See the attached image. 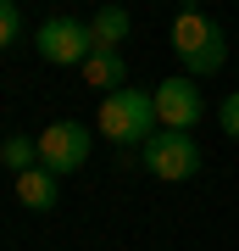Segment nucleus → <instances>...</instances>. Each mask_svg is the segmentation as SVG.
<instances>
[{
    "label": "nucleus",
    "mask_w": 239,
    "mask_h": 251,
    "mask_svg": "<svg viewBox=\"0 0 239 251\" xmlns=\"http://www.w3.org/2000/svg\"><path fill=\"white\" fill-rule=\"evenodd\" d=\"M84 78H89V90H123V78H128V67H123V56H117V50H95V56H89V62H84Z\"/></svg>",
    "instance_id": "9"
},
{
    "label": "nucleus",
    "mask_w": 239,
    "mask_h": 251,
    "mask_svg": "<svg viewBox=\"0 0 239 251\" xmlns=\"http://www.w3.org/2000/svg\"><path fill=\"white\" fill-rule=\"evenodd\" d=\"M151 128H156V95H145V90H117L100 100V134L117 140V145H139V140H151Z\"/></svg>",
    "instance_id": "2"
},
{
    "label": "nucleus",
    "mask_w": 239,
    "mask_h": 251,
    "mask_svg": "<svg viewBox=\"0 0 239 251\" xmlns=\"http://www.w3.org/2000/svg\"><path fill=\"white\" fill-rule=\"evenodd\" d=\"M173 50H178V62H184L189 78H212L228 62V34L206 11H178L173 17Z\"/></svg>",
    "instance_id": "1"
},
{
    "label": "nucleus",
    "mask_w": 239,
    "mask_h": 251,
    "mask_svg": "<svg viewBox=\"0 0 239 251\" xmlns=\"http://www.w3.org/2000/svg\"><path fill=\"white\" fill-rule=\"evenodd\" d=\"M0 162H6L11 173H34L39 168V145L34 140H6L0 145Z\"/></svg>",
    "instance_id": "10"
},
{
    "label": "nucleus",
    "mask_w": 239,
    "mask_h": 251,
    "mask_svg": "<svg viewBox=\"0 0 239 251\" xmlns=\"http://www.w3.org/2000/svg\"><path fill=\"white\" fill-rule=\"evenodd\" d=\"M34 50L50 67H84L95 56V39H89V23H78V17H50V23H39Z\"/></svg>",
    "instance_id": "4"
},
{
    "label": "nucleus",
    "mask_w": 239,
    "mask_h": 251,
    "mask_svg": "<svg viewBox=\"0 0 239 251\" xmlns=\"http://www.w3.org/2000/svg\"><path fill=\"white\" fill-rule=\"evenodd\" d=\"M128 28H133V17H128L123 6H100L95 23H89V39H95V50H117L128 39Z\"/></svg>",
    "instance_id": "8"
},
{
    "label": "nucleus",
    "mask_w": 239,
    "mask_h": 251,
    "mask_svg": "<svg viewBox=\"0 0 239 251\" xmlns=\"http://www.w3.org/2000/svg\"><path fill=\"white\" fill-rule=\"evenodd\" d=\"M200 90H195V78L189 73H173V78H161L156 84V123L161 128H173V134H189V128L200 123Z\"/></svg>",
    "instance_id": "6"
},
{
    "label": "nucleus",
    "mask_w": 239,
    "mask_h": 251,
    "mask_svg": "<svg viewBox=\"0 0 239 251\" xmlns=\"http://www.w3.org/2000/svg\"><path fill=\"white\" fill-rule=\"evenodd\" d=\"M17 34H22V11L11 6V0H0V50L17 45Z\"/></svg>",
    "instance_id": "11"
},
{
    "label": "nucleus",
    "mask_w": 239,
    "mask_h": 251,
    "mask_svg": "<svg viewBox=\"0 0 239 251\" xmlns=\"http://www.w3.org/2000/svg\"><path fill=\"white\" fill-rule=\"evenodd\" d=\"M17 201L28 206V212H56V201H62V179L44 173V168L17 173Z\"/></svg>",
    "instance_id": "7"
},
{
    "label": "nucleus",
    "mask_w": 239,
    "mask_h": 251,
    "mask_svg": "<svg viewBox=\"0 0 239 251\" xmlns=\"http://www.w3.org/2000/svg\"><path fill=\"white\" fill-rule=\"evenodd\" d=\"M217 117H222V134H228V140H239V90L217 106Z\"/></svg>",
    "instance_id": "12"
},
{
    "label": "nucleus",
    "mask_w": 239,
    "mask_h": 251,
    "mask_svg": "<svg viewBox=\"0 0 239 251\" xmlns=\"http://www.w3.org/2000/svg\"><path fill=\"white\" fill-rule=\"evenodd\" d=\"M145 168H151V179L161 184H184L200 173V145L195 134H173V128H161V134L145 140Z\"/></svg>",
    "instance_id": "3"
},
{
    "label": "nucleus",
    "mask_w": 239,
    "mask_h": 251,
    "mask_svg": "<svg viewBox=\"0 0 239 251\" xmlns=\"http://www.w3.org/2000/svg\"><path fill=\"white\" fill-rule=\"evenodd\" d=\"M34 145H39V168H44V173H56V179H67V173H78L84 162H89V128H84V123H72V117L50 123Z\"/></svg>",
    "instance_id": "5"
}]
</instances>
